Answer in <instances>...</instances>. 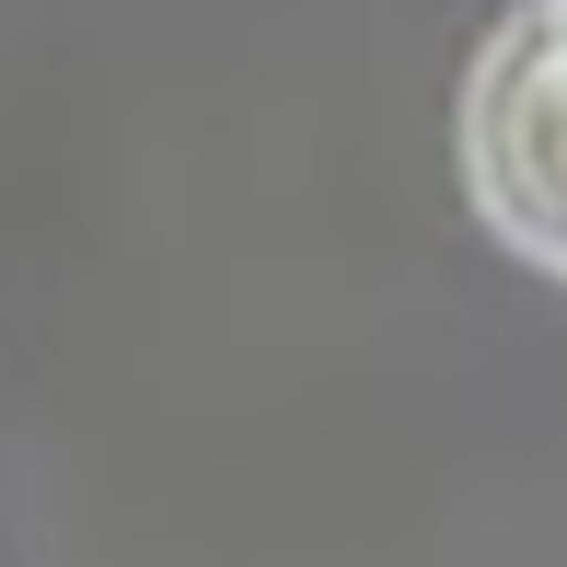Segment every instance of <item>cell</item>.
<instances>
[{
    "label": "cell",
    "instance_id": "cell-1",
    "mask_svg": "<svg viewBox=\"0 0 567 567\" xmlns=\"http://www.w3.org/2000/svg\"><path fill=\"white\" fill-rule=\"evenodd\" d=\"M463 174H475V209L567 278V0L498 23L475 93H463Z\"/></svg>",
    "mask_w": 567,
    "mask_h": 567
}]
</instances>
